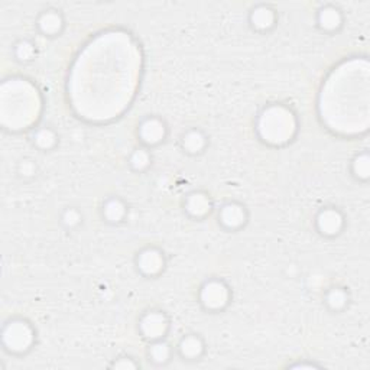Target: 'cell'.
<instances>
[{"instance_id": "6da1fadb", "label": "cell", "mask_w": 370, "mask_h": 370, "mask_svg": "<svg viewBox=\"0 0 370 370\" xmlns=\"http://www.w3.org/2000/svg\"><path fill=\"white\" fill-rule=\"evenodd\" d=\"M298 129L295 113L283 105L266 106L256 122V131L265 144L281 146L291 142Z\"/></svg>"}, {"instance_id": "7a4b0ae2", "label": "cell", "mask_w": 370, "mask_h": 370, "mask_svg": "<svg viewBox=\"0 0 370 370\" xmlns=\"http://www.w3.org/2000/svg\"><path fill=\"white\" fill-rule=\"evenodd\" d=\"M35 340L34 325L25 318H12L3 324L2 346L8 353L25 354L34 347Z\"/></svg>"}, {"instance_id": "3957f363", "label": "cell", "mask_w": 370, "mask_h": 370, "mask_svg": "<svg viewBox=\"0 0 370 370\" xmlns=\"http://www.w3.org/2000/svg\"><path fill=\"white\" fill-rule=\"evenodd\" d=\"M198 300H200L204 309L210 312H219L230 304L232 291L223 279L210 278L200 287Z\"/></svg>"}, {"instance_id": "277c9868", "label": "cell", "mask_w": 370, "mask_h": 370, "mask_svg": "<svg viewBox=\"0 0 370 370\" xmlns=\"http://www.w3.org/2000/svg\"><path fill=\"white\" fill-rule=\"evenodd\" d=\"M169 318L164 311L151 309L139 318V333L148 341L165 338L169 331Z\"/></svg>"}, {"instance_id": "5b68a950", "label": "cell", "mask_w": 370, "mask_h": 370, "mask_svg": "<svg viewBox=\"0 0 370 370\" xmlns=\"http://www.w3.org/2000/svg\"><path fill=\"white\" fill-rule=\"evenodd\" d=\"M135 265L144 276H158L166 266L165 253L155 246L144 248L136 254Z\"/></svg>"}, {"instance_id": "8992f818", "label": "cell", "mask_w": 370, "mask_h": 370, "mask_svg": "<svg viewBox=\"0 0 370 370\" xmlns=\"http://www.w3.org/2000/svg\"><path fill=\"white\" fill-rule=\"evenodd\" d=\"M345 215L336 207H324L316 216V227L324 237H336L345 229Z\"/></svg>"}, {"instance_id": "52a82bcc", "label": "cell", "mask_w": 370, "mask_h": 370, "mask_svg": "<svg viewBox=\"0 0 370 370\" xmlns=\"http://www.w3.org/2000/svg\"><path fill=\"white\" fill-rule=\"evenodd\" d=\"M168 135L166 123L156 116H148L140 122L138 127V136L146 148L162 144Z\"/></svg>"}, {"instance_id": "ba28073f", "label": "cell", "mask_w": 370, "mask_h": 370, "mask_svg": "<svg viewBox=\"0 0 370 370\" xmlns=\"http://www.w3.org/2000/svg\"><path fill=\"white\" fill-rule=\"evenodd\" d=\"M246 207L237 202H227L219 210V223L226 230H239L248 223Z\"/></svg>"}, {"instance_id": "9c48e42d", "label": "cell", "mask_w": 370, "mask_h": 370, "mask_svg": "<svg viewBox=\"0 0 370 370\" xmlns=\"http://www.w3.org/2000/svg\"><path fill=\"white\" fill-rule=\"evenodd\" d=\"M184 208L194 219H204L213 210V202L207 193L193 191L185 197Z\"/></svg>"}, {"instance_id": "30bf717a", "label": "cell", "mask_w": 370, "mask_h": 370, "mask_svg": "<svg viewBox=\"0 0 370 370\" xmlns=\"http://www.w3.org/2000/svg\"><path fill=\"white\" fill-rule=\"evenodd\" d=\"M36 26L42 35L58 36L64 30L65 21H64V17L60 10L47 9L39 15V18L36 21Z\"/></svg>"}, {"instance_id": "8fae6325", "label": "cell", "mask_w": 370, "mask_h": 370, "mask_svg": "<svg viewBox=\"0 0 370 370\" xmlns=\"http://www.w3.org/2000/svg\"><path fill=\"white\" fill-rule=\"evenodd\" d=\"M177 350H178V354L182 358V360L194 362L200 359L204 354L206 343L202 336L187 334L178 341Z\"/></svg>"}, {"instance_id": "7c38bea8", "label": "cell", "mask_w": 370, "mask_h": 370, "mask_svg": "<svg viewBox=\"0 0 370 370\" xmlns=\"http://www.w3.org/2000/svg\"><path fill=\"white\" fill-rule=\"evenodd\" d=\"M249 22L253 30L259 32H266L269 30H272L276 23V13L275 10L268 6V5H259L254 6L250 10L249 15Z\"/></svg>"}, {"instance_id": "4fadbf2b", "label": "cell", "mask_w": 370, "mask_h": 370, "mask_svg": "<svg viewBox=\"0 0 370 370\" xmlns=\"http://www.w3.org/2000/svg\"><path fill=\"white\" fill-rule=\"evenodd\" d=\"M317 25L324 32H336L343 26V13L333 5H325L317 13Z\"/></svg>"}, {"instance_id": "5bb4252c", "label": "cell", "mask_w": 370, "mask_h": 370, "mask_svg": "<svg viewBox=\"0 0 370 370\" xmlns=\"http://www.w3.org/2000/svg\"><path fill=\"white\" fill-rule=\"evenodd\" d=\"M208 144V139L206 133L202 129H188L187 132H184L181 136V146L182 149L190 153V155H200L206 151Z\"/></svg>"}, {"instance_id": "9a60e30c", "label": "cell", "mask_w": 370, "mask_h": 370, "mask_svg": "<svg viewBox=\"0 0 370 370\" xmlns=\"http://www.w3.org/2000/svg\"><path fill=\"white\" fill-rule=\"evenodd\" d=\"M102 215L107 223L119 224L127 216V206L119 197H109L103 203Z\"/></svg>"}, {"instance_id": "2e32d148", "label": "cell", "mask_w": 370, "mask_h": 370, "mask_svg": "<svg viewBox=\"0 0 370 370\" xmlns=\"http://www.w3.org/2000/svg\"><path fill=\"white\" fill-rule=\"evenodd\" d=\"M173 356H174V349L165 338L149 341L148 358L152 363L158 366H165L166 363L171 362V359H173Z\"/></svg>"}, {"instance_id": "e0dca14e", "label": "cell", "mask_w": 370, "mask_h": 370, "mask_svg": "<svg viewBox=\"0 0 370 370\" xmlns=\"http://www.w3.org/2000/svg\"><path fill=\"white\" fill-rule=\"evenodd\" d=\"M32 142L41 151H51L58 144V135L48 126L35 127L32 131Z\"/></svg>"}, {"instance_id": "ac0fdd59", "label": "cell", "mask_w": 370, "mask_h": 370, "mask_svg": "<svg viewBox=\"0 0 370 370\" xmlns=\"http://www.w3.org/2000/svg\"><path fill=\"white\" fill-rule=\"evenodd\" d=\"M349 292L346 291V288H341V287H333L330 288L329 291H327L325 294V298L324 301L327 304V307H329L331 311H343L347 304H349Z\"/></svg>"}, {"instance_id": "d6986e66", "label": "cell", "mask_w": 370, "mask_h": 370, "mask_svg": "<svg viewBox=\"0 0 370 370\" xmlns=\"http://www.w3.org/2000/svg\"><path fill=\"white\" fill-rule=\"evenodd\" d=\"M351 174L356 179L367 181L370 177V156L366 151L358 153L351 161Z\"/></svg>"}, {"instance_id": "ffe728a7", "label": "cell", "mask_w": 370, "mask_h": 370, "mask_svg": "<svg viewBox=\"0 0 370 370\" xmlns=\"http://www.w3.org/2000/svg\"><path fill=\"white\" fill-rule=\"evenodd\" d=\"M152 164V155L146 146L136 148L129 156V165L136 173H142Z\"/></svg>"}, {"instance_id": "44dd1931", "label": "cell", "mask_w": 370, "mask_h": 370, "mask_svg": "<svg viewBox=\"0 0 370 370\" xmlns=\"http://www.w3.org/2000/svg\"><path fill=\"white\" fill-rule=\"evenodd\" d=\"M13 54H15V58L19 63H30L35 58L36 48L32 41L21 39L17 42L15 47H13Z\"/></svg>"}, {"instance_id": "7402d4cb", "label": "cell", "mask_w": 370, "mask_h": 370, "mask_svg": "<svg viewBox=\"0 0 370 370\" xmlns=\"http://www.w3.org/2000/svg\"><path fill=\"white\" fill-rule=\"evenodd\" d=\"M61 223L68 230L77 229L83 223V213L77 207H67L61 215Z\"/></svg>"}, {"instance_id": "603a6c76", "label": "cell", "mask_w": 370, "mask_h": 370, "mask_svg": "<svg viewBox=\"0 0 370 370\" xmlns=\"http://www.w3.org/2000/svg\"><path fill=\"white\" fill-rule=\"evenodd\" d=\"M36 171H38L36 164L34 161H31V160H23V161L19 162L18 173L23 178H31V177H34L36 174Z\"/></svg>"}, {"instance_id": "cb8c5ba5", "label": "cell", "mask_w": 370, "mask_h": 370, "mask_svg": "<svg viewBox=\"0 0 370 370\" xmlns=\"http://www.w3.org/2000/svg\"><path fill=\"white\" fill-rule=\"evenodd\" d=\"M111 367L127 370V369H138V367H140V364L138 362H135V359L129 358V356H124V358H119L118 360L113 362Z\"/></svg>"}]
</instances>
